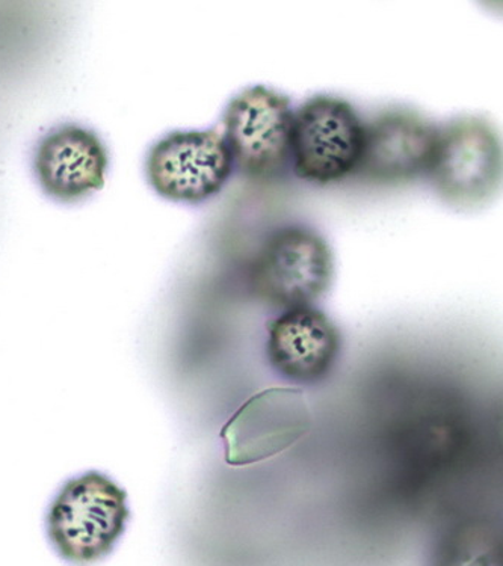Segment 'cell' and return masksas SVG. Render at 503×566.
<instances>
[{
	"mask_svg": "<svg viewBox=\"0 0 503 566\" xmlns=\"http://www.w3.org/2000/svg\"><path fill=\"white\" fill-rule=\"evenodd\" d=\"M365 147V124L349 102L319 94L294 111L291 165L298 179L332 185L356 175Z\"/></svg>",
	"mask_w": 503,
	"mask_h": 566,
	"instance_id": "cell-3",
	"label": "cell"
},
{
	"mask_svg": "<svg viewBox=\"0 0 503 566\" xmlns=\"http://www.w3.org/2000/svg\"><path fill=\"white\" fill-rule=\"evenodd\" d=\"M428 177L449 205L473 208L489 201L502 180L501 139L492 124L461 117L440 127Z\"/></svg>",
	"mask_w": 503,
	"mask_h": 566,
	"instance_id": "cell-5",
	"label": "cell"
},
{
	"mask_svg": "<svg viewBox=\"0 0 503 566\" xmlns=\"http://www.w3.org/2000/svg\"><path fill=\"white\" fill-rule=\"evenodd\" d=\"M312 423L303 391L266 388L251 396L222 428L226 462L247 467L271 460L306 437Z\"/></svg>",
	"mask_w": 503,
	"mask_h": 566,
	"instance_id": "cell-7",
	"label": "cell"
},
{
	"mask_svg": "<svg viewBox=\"0 0 503 566\" xmlns=\"http://www.w3.org/2000/svg\"><path fill=\"white\" fill-rule=\"evenodd\" d=\"M430 566H502L501 533L485 520H465L440 536Z\"/></svg>",
	"mask_w": 503,
	"mask_h": 566,
	"instance_id": "cell-11",
	"label": "cell"
},
{
	"mask_svg": "<svg viewBox=\"0 0 503 566\" xmlns=\"http://www.w3.org/2000/svg\"><path fill=\"white\" fill-rule=\"evenodd\" d=\"M439 127L416 111L394 107L365 124L356 175L374 185L398 186L428 176Z\"/></svg>",
	"mask_w": 503,
	"mask_h": 566,
	"instance_id": "cell-8",
	"label": "cell"
},
{
	"mask_svg": "<svg viewBox=\"0 0 503 566\" xmlns=\"http://www.w3.org/2000/svg\"><path fill=\"white\" fill-rule=\"evenodd\" d=\"M234 171L232 151L216 130H177L151 146L148 185L165 200L201 205L222 191Z\"/></svg>",
	"mask_w": 503,
	"mask_h": 566,
	"instance_id": "cell-6",
	"label": "cell"
},
{
	"mask_svg": "<svg viewBox=\"0 0 503 566\" xmlns=\"http://www.w3.org/2000/svg\"><path fill=\"white\" fill-rule=\"evenodd\" d=\"M32 167L45 196L74 205L102 191L109 155L96 132L80 124H63L36 144Z\"/></svg>",
	"mask_w": 503,
	"mask_h": 566,
	"instance_id": "cell-10",
	"label": "cell"
},
{
	"mask_svg": "<svg viewBox=\"0 0 503 566\" xmlns=\"http://www.w3.org/2000/svg\"><path fill=\"white\" fill-rule=\"evenodd\" d=\"M342 353L337 325L316 307L286 310L268 326V363L296 386L327 381Z\"/></svg>",
	"mask_w": 503,
	"mask_h": 566,
	"instance_id": "cell-9",
	"label": "cell"
},
{
	"mask_svg": "<svg viewBox=\"0 0 503 566\" xmlns=\"http://www.w3.org/2000/svg\"><path fill=\"white\" fill-rule=\"evenodd\" d=\"M294 109L286 96L255 85L226 107L222 126L234 168L251 180H274L291 165Z\"/></svg>",
	"mask_w": 503,
	"mask_h": 566,
	"instance_id": "cell-4",
	"label": "cell"
},
{
	"mask_svg": "<svg viewBox=\"0 0 503 566\" xmlns=\"http://www.w3.org/2000/svg\"><path fill=\"white\" fill-rule=\"evenodd\" d=\"M334 259L327 241L301 224L268 234L250 266V289L261 303L283 310L315 307L332 287Z\"/></svg>",
	"mask_w": 503,
	"mask_h": 566,
	"instance_id": "cell-2",
	"label": "cell"
},
{
	"mask_svg": "<svg viewBox=\"0 0 503 566\" xmlns=\"http://www.w3.org/2000/svg\"><path fill=\"white\" fill-rule=\"evenodd\" d=\"M129 520L126 491L101 471H88L57 491L45 515V531L65 562L88 566L114 552Z\"/></svg>",
	"mask_w": 503,
	"mask_h": 566,
	"instance_id": "cell-1",
	"label": "cell"
}]
</instances>
